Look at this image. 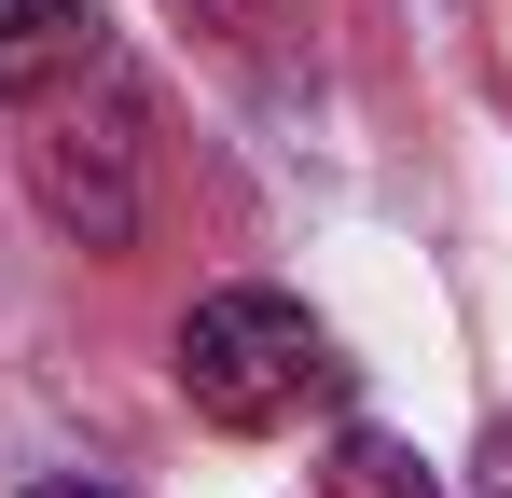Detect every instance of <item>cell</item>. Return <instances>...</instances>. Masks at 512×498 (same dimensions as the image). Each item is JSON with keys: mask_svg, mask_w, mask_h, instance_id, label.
<instances>
[{"mask_svg": "<svg viewBox=\"0 0 512 498\" xmlns=\"http://www.w3.org/2000/svg\"><path fill=\"white\" fill-rule=\"evenodd\" d=\"M28 498H111V485H28Z\"/></svg>", "mask_w": 512, "mask_h": 498, "instance_id": "obj_5", "label": "cell"}, {"mask_svg": "<svg viewBox=\"0 0 512 498\" xmlns=\"http://www.w3.org/2000/svg\"><path fill=\"white\" fill-rule=\"evenodd\" d=\"M208 14H277V0H208Z\"/></svg>", "mask_w": 512, "mask_h": 498, "instance_id": "obj_6", "label": "cell"}, {"mask_svg": "<svg viewBox=\"0 0 512 498\" xmlns=\"http://www.w3.org/2000/svg\"><path fill=\"white\" fill-rule=\"evenodd\" d=\"M97 70V0H0V111Z\"/></svg>", "mask_w": 512, "mask_h": 498, "instance_id": "obj_3", "label": "cell"}, {"mask_svg": "<svg viewBox=\"0 0 512 498\" xmlns=\"http://www.w3.org/2000/svg\"><path fill=\"white\" fill-rule=\"evenodd\" d=\"M167 374H180V402L208 415V429H291L305 402H333V388H346L333 332L305 319L291 291H263V277L194 291V319H180Z\"/></svg>", "mask_w": 512, "mask_h": 498, "instance_id": "obj_1", "label": "cell"}, {"mask_svg": "<svg viewBox=\"0 0 512 498\" xmlns=\"http://www.w3.org/2000/svg\"><path fill=\"white\" fill-rule=\"evenodd\" d=\"M333 498H443V471H429L402 429H333V471H319Z\"/></svg>", "mask_w": 512, "mask_h": 498, "instance_id": "obj_4", "label": "cell"}, {"mask_svg": "<svg viewBox=\"0 0 512 498\" xmlns=\"http://www.w3.org/2000/svg\"><path fill=\"white\" fill-rule=\"evenodd\" d=\"M28 194H42L56 236L125 249L139 236V139H125V125H42V139H28Z\"/></svg>", "mask_w": 512, "mask_h": 498, "instance_id": "obj_2", "label": "cell"}]
</instances>
